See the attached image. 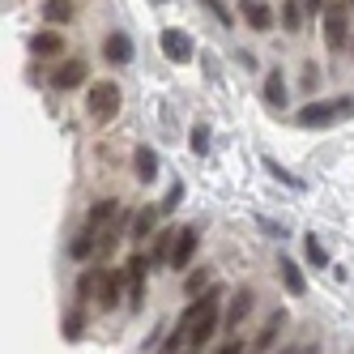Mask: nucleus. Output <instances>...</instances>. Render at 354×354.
Instances as JSON below:
<instances>
[{
  "mask_svg": "<svg viewBox=\"0 0 354 354\" xmlns=\"http://www.w3.org/2000/svg\"><path fill=\"white\" fill-rule=\"evenodd\" d=\"M350 9H354V0H350Z\"/></svg>",
  "mask_w": 354,
  "mask_h": 354,
  "instance_id": "f704fd0d",
  "label": "nucleus"
},
{
  "mask_svg": "<svg viewBox=\"0 0 354 354\" xmlns=\"http://www.w3.org/2000/svg\"><path fill=\"white\" fill-rule=\"evenodd\" d=\"M209 286H214V269H192V273H188V282H184V295L196 299V295H205Z\"/></svg>",
  "mask_w": 354,
  "mask_h": 354,
  "instance_id": "aec40b11",
  "label": "nucleus"
},
{
  "mask_svg": "<svg viewBox=\"0 0 354 354\" xmlns=\"http://www.w3.org/2000/svg\"><path fill=\"white\" fill-rule=\"evenodd\" d=\"M64 337H68V342H77V337H82V312H73V316L64 320Z\"/></svg>",
  "mask_w": 354,
  "mask_h": 354,
  "instance_id": "c85d7f7f",
  "label": "nucleus"
},
{
  "mask_svg": "<svg viewBox=\"0 0 354 354\" xmlns=\"http://www.w3.org/2000/svg\"><path fill=\"white\" fill-rule=\"evenodd\" d=\"M196 243H201V235H196V226H184L180 235H175V252H171V269L180 273V269H188V261L196 257Z\"/></svg>",
  "mask_w": 354,
  "mask_h": 354,
  "instance_id": "423d86ee",
  "label": "nucleus"
},
{
  "mask_svg": "<svg viewBox=\"0 0 354 354\" xmlns=\"http://www.w3.org/2000/svg\"><path fill=\"white\" fill-rule=\"evenodd\" d=\"M205 5H209V13H214L218 21H231V13H226V5H222V0H205Z\"/></svg>",
  "mask_w": 354,
  "mask_h": 354,
  "instance_id": "7c9ffc66",
  "label": "nucleus"
},
{
  "mask_svg": "<svg viewBox=\"0 0 354 354\" xmlns=\"http://www.w3.org/2000/svg\"><path fill=\"white\" fill-rule=\"evenodd\" d=\"M60 47H64V39H60V35H52V30H43V35H35V39H30V52H35V56H56Z\"/></svg>",
  "mask_w": 354,
  "mask_h": 354,
  "instance_id": "4be33fe9",
  "label": "nucleus"
},
{
  "mask_svg": "<svg viewBox=\"0 0 354 354\" xmlns=\"http://www.w3.org/2000/svg\"><path fill=\"white\" fill-rule=\"evenodd\" d=\"M214 354H243V342H239V337L231 333V337H226V342H222V346L214 350Z\"/></svg>",
  "mask_w": 354,
  "mask_h": 354,
  "instance_id": "c756f323",
  "label": "nucleus"
},
{
  "mask_svg": "<svg viewBox=\"0 0 354 354\" xmlns=\"http://www.w3.org/2000/svg\"><path fill=\"white\" fill-rule=\"evenodd\" d=\"M350 52H354V35H350Z\"/></svg>",
  "mask_w": 354,
  "mask_h": 354,
  "instance_id": "72a5a7b5",
  "label": "nucleus"
},
{
  "mask_svg": "<svg viewBox=\"0 0 354 354\" xmlns=\"http://www.w3.org/2000/svg\"><path fill=\"white\" fill-rule=\"evenodd\" d=\"M282 21H286V30H299V21H303V5H299V0H286V5H282Z\"/></svg>",
  "mask_w": 354,
  "mask_h": 354,
  "instance_id": "a878e982",
  "label": "nucleus"
},
{
  "mask_svg": "<svg viewBox=\"0 0 354 354\" xmlns=\"http://www.w3.org/2000/svg\"><path fill=\"white\" fill-rule=\"evenodd\" d=\"M324 5H328V0H303V9H308V13H324Z\"/></svg>",
  "mask_w": 354,
  "mask_h": 354,
  "instance_id": "2f4dec72",
  "label": "nucleus"
},
{
  "mask_svg": "<svg viewBox=\"0 0 354 354\" xmlns=\"http://www.w3.org/2000/svg\"><path fill=\"white\" fill-rule=\"evenodd\" d=\"M158 5H162V0H158Z\"/></svg>",
  "mask_w": 354,
  "mask_h": 354,
  "instance_id": "e433bc0d",
  "label": "nucleus"
},
{
  "mask_svg": "<svg viewBox=\"0 0 354 354\" xmlns=\"http://www.w3.org/2000/svg\"><path fill=\"white\" fill-rule=\"evenodd\" d=\"M103 239H107V235H98V231H90V226H82V231H77V239L68 243L73 261H90V257H94V248L103 243Z\"/></svg>",
  "mask_w": 354,
  "mask_h": 354,
  "instance_id": "f8f14e48",
  "label": "nucleus"
},
{
  "mask_svg": "<svg viewBox=\"0 0 354 354\" xmlns=\"http://www.w3.org/2000/svg\"><path fill=\"white\" fill-rule=\"evenodd\" d=\"M103 273L107 269H90V273H82V282H77V303H98V286H103Z\"/></svg>",
  "mask_w": 354,
  "mask_h": 354,
  "instance_id": "a211bd4d",
  "label": "nucleus"
},
{
  "mask_svg": "<svg viewBox=\"0 0 354 354\" xmlns=\"http://www.w3.org/2000/svg\"><path fill=\"white\" fill-rule=\"evenodd\" d=\"M265 103H273V107L286 103V82H282V73H277V68L265 77Z\"/></svg>",
  "mask_w": 354,
  "mask_h": 354,
  "instance_id": "5701e85b",
  "label": "nucleus"
},
{
  "mask_svg": "<svg viewBox=\"0 0 354 354\" xmlns=\"http://www.w3.org/2000/svg\"><path fill=\"white\" fill-rule=\"evenodd\" d=\"M73 13H77L73 0H47V5H43V21H47V26H64V21H73Z\"/></svg>",
  "mask_w": 354,
  "mask_h": 354,
  "instance_id": "dca6fc26",
  "label": "nucleus"
},
{
  "mask_svg": "<svg viewBox=\"0 0 354 354\" xmlns=\"http://www.w3.org/2000/svg\"><path fill=\"white\" fill-rule=\"evenodd\" d=\"M188 354H192V346H188Z\"/></svg>",
  "mask_w": 354,
  "mask_h": 354,
  "instance_id": "c9c22d12",
  "label": "nucleus"
},
{
  "mask_svg": "<svg viewBox=\"0 0 354 354\" xmlns=\"http://www.w3.org/2000/svg\"><path fill=\"white\" fill-rule=\"evenodd\" d=\"M277 269H282V282H286V290L299 299V295H308V282H303V273H299V265L290 261V257H282L277 261Z\"/></svg>",
  "mask_w": 354,
  "mask_h": 354,
  "instance_id": "f3484780",
  "label": "nucleus"
},
{
  "mask_svg": "<svg viewBox=\"0 0 354 354\" xmlns=\"http://www.w3.org/2000/svg\"><path fill=\"white\" fill-rule=\"evenodd\" d=\"M158 47H162V56H167V60H175V64H184V60H192V56H196L192 39H188L180 26H167V30L158 35Z\"/></svg>",
  "mask_w": 354,
  "mask_h": 354,
  "instance_id": "20e7f679",
  "label": "nucleus"
},
{
  "mask_svg": "<svg viewBox=\"0 0 354 354\" xmlns=\"http://www.w3.org/2000/svg\"><path fill=\"white\" fill-rule=\"evenodd\" d=\"M103 56H107L111 64H129V60H133V39L120 35V30H111L107 43H103Z\"/></svg>",
  "mask_w": 354,
  "mask_h": 354,
  "instance_id": "9b49d317",
  "label": "nucleus"
},
{
  "mask_svg": "<svg viewBox=\"0 0 354 354\" xmlns=\"http://www.w3.org/2000/svg\"><path fill=\"white\" fill-rule=\"evenodd\" d=\"M252 303H257V295H252L248 286H239V290L231 295V303H226V316H222V324L231 328V333H235V328L243 324V316L252 312Z\"/></svg>",
  "mask_w": 354,
  "mask_h": 354,
  "instance_id": "6e6552de",
  "label": "nucleus"
},
{
  "mask_svg": "<svg viewBox=\"0 0 354 354\" xmlns=\"http://www.w3.org/2000/svg\"><path fill=\"white\" fill-rule=\"evenodd\" d=\"M180 201H184V184H171V188H167V196H162V205H158V209H162V214H171L175 205H180Z\"/></svg>",
  "mask_w": 354,
  "mask_h": 354,
  "instance_id": "bb28decb",
  "label": "nucleus"
},
{
  "mask_svg": "<svg viewBox=\"0 0 354 354\" xmlns=\"http://www.w3.org/2000/svg\"><path fill=\"white\" fill-rule=\"evenodd\" d=\"M265 167H269V175H273V180H282V184H290V188H299V180H295V175H290V171H282V167H277L273 158H265Z\"/></svg>",
  "mask_w": 354,
  "mask_h": 354,
  "instance_id": "cd10ccee",
  "label": "nucleus"
},
{
  "mask_svg": "<svg viewBox=\"0 0 354 354\" xmlns=\"http://www.w3.org/2000/svg\"><path fill=\"white\" fill-rule=\"evenodd\" d=\"M175 235H180V231H158V235H154V248H149V261H154V265L171 261V252H175Z\"/></svg>",
  "mask_w": 354,
  "mask_h": 354,
  "instance_id": "6ab92c4d",
  "label": "nucleus"
},
{
  "mask_svg": "<svg viewBox=\"0 0 354 354\" xmlns=\"http://www.w3.org/2000/svg\"><path fill=\"white\" fill-rule=\"evenodd\" d=\"M346 115H354V98H350V94L328 98V103H308V107H299L295 124H299V129H328V124H342Z\"/></svg>",
  "mask_w": 354,
  "mask_h": 354,
  "instance_id": "f257e3e1",
  "label": "nucleus"
},
{
  "mask_svg": "<svg viewBox=\"0 0 354 354\" xmlns=\"http://www.w3.org/2000/svg\"><path fill=\"white\" fill-rule=\"evenodd\" d=\"M120 86L115 82H94L90 86V94H86V111H90V120L94 124H111L115 115H120Z\"/></svg>",
  "mask_w": 354,
  "mask_h": 354,
  "instance_id": "7ed1b4c3",
  "label": "nucleus"
},
{
  "mask_svg": "<svg viewBox=\"0 0 354 354\" xmlns=\"http://www.w3.org/2000/svg\"><path fill=\"white\" fill-rule=\"evenodd\" d=\"M243 21L252 30H269L273 26V9L265 5V0H243Z\"/></svg>",
  "mask_w": 354,
  "mask_h": 354,
  "instance_id": "ddd939ff",
  "label": "nucleus"
},
{
  "mask_svg": "<svg viewBox=\"0 0 354 354\" xmlns=\"http://www.w3.org/2000/svg\"><path fill=\"white\" fill-rule=\"evenodd\" d=\"M154 265L145 257V252H137V257H129V265H124V277H129V308H137L141 295H145V269Z\"/></svg>",
  "mask_w": 354,
  "mask_h": 354,
  "instance_id": "39448f33",
  "label": "nucleus"
},
{
  "mask_svg": "<svg viewBox=\"0 0 354 354\" xmlns=\"http://www.w3.org/2000/svg\"><path fill=\"white\" fill-rule=\"evenodd\" d=\"M124 286H129V277H124V269H107V273H103V286H98V308H115Z\"/></svg>",
  "mask_w": 354,
  "mask_h": 354,
  "instance_id": "1a4fd4ad",
  "label": "nucleus"
},
{
  "mask_svg": "<svg viewBox=\"0 0 354 354\" xmlns=\"http://www.w3.org/2000/svg\"><path fill=\"white\" fill-rule=\"evenodd\" d=\"M324 43L333 47V52H342V47H350V0H328L324 5Z\"/></svg>",
  "mask_w": 354,
  "mask_h": 354,
  "instance_id": "f03ea898",
  "label": "nucleus"
},
{
  "mask_svg": "<svg viewBox=\"0 0 354 354\" xmlns=\"http://www.w3.org/2000/svg\"><path fill=\"white\" fill-rule=\"evenodd\" d=\"M303 252H308V261L320 269V265H328V252H324V243L316 239V235H308V239H303Z\"/></svg>",
  "mask_w": 354,
  "mask_h": 354,
  "instance_id": "393cba45",
  "label": "nucleus"
},
{
  "mask_svg": "<svg viewBox=\"0 0 354 354\" xmlns=\"http://www.w3.org/2000/svg\"><path fill=\"white\" fill-rule=\"evenodd\" d=\"M188 145H192L196 158H205L209 154V124H192V141Z\"/></svg>",
  "mask_w": 354,
  "mask_h": 354,
  "instance_id": "b1692460",
  "label": "nucleus"
},
{
  "mask_svg": "<svg viewBox=\"0 0 354 354\" xmlns=\"http://www.w3.org/2000/svg\"><path fill=\"white\" fill-rule=\"evenodd\" d=\"M86 77H90V64L86 60H64L52 73V86L56 90H77V86H86Z\"/></svg>",
  "mask_w": 354,
  "mask_h": 354,
  "instance_id": "0eeeda50",
  "label": "nucleus"
},
{
  "mask_svg": "<svg viewBox=\"0 0 354 354\" xmlns=\"http://www.w3.org/2000/svg\"><path fill=\"white\" fill-rule=\"evenodd\" d=\"M282 328H286V308H282V312H273V316L265 320V328L257 333V342H252V350H269V346L277 342V333H282Z\"/></svg>",
  "mask_w": 354,
  "mask_h": 354,
  "instance_id": "2eb2a0df",
  "label": "nucleus"
},
{
  "mask_svg": "<svg viewBox=\"0 0 354 354\" xmlns=\"http://www.w3.org/2000/svg\"><path fill=\"white\" fill-rule=\"evenodd\" d=\"M299 354H316V342H308V346H303V350H299Z\"/></svg>",
  "mask_w": 354,
  "mask_h": 354,
  "instance_id": "473e14b6",
  "label": "nucleus"
},
{
  "mask_svg": "<svg viewBox=\"0 0 354 354\" xmlns=\"http://www.w3.org/2000/svg\"><path fill=\"white\" fill-rule=\"evenodd\" d=\"M133 162H137V180H141V184H154V180H158V154H154L149 145H137Z\"/></svg>",
  "mask_w": 354,
  "mask_h": 354,
  "instance_id": "4468645a",
  "label": "nucleus"
},
{
  "mask_svg": "<svg viewBox=\"0 0 354 354\" xmlns=\"http://www.w3.org/2000/svg\"><path fill=\"white\" fill-rule=\"evenodd\" d=\"M115 209H120V201H94V209L86 214V226H90V231H98V235H107Z\"/></svg>",
  "mask_w": 354,
  "mask_h": 354,
  "instance_id": "9d476101",
  "label": "nucleus"
},
{
  "mask_svg": "<svg viewBox=\"0 0 354 354\" xmlns=\"http://www.w3.org/2000/svg\"><path fill=\"white\" fill-rule=\"evenodd\" d=\"M158 218H162V209H158V205L141 209V214L133 218V239H145V235H149V231H154V226H158Z\"/></svg>",
  "mask_w": 354,
  "mask_h": 354,
  "instance_id": "412c9836",
  "label": "nucleus"
}]
</instances>
